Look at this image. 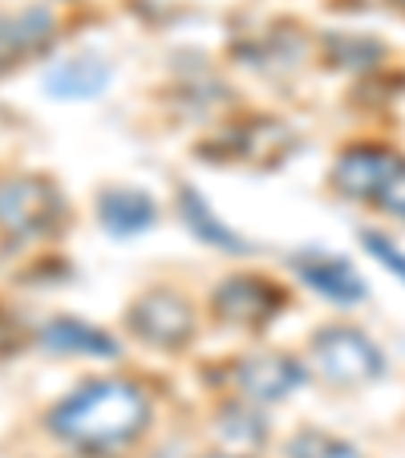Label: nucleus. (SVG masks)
Returning <instances> with one entry per match:
<instances>
[{
	"label": "nucleus",
	"instance_id": "1",
	"mask_svg": "<svg viewBox=\"0 0 405 458\" xmlns=\"http://www.w3.org/2000/svg\"><path fill=\"white\" fill-rule=\"evenodd\" d=\"M45 426L57 438L97 454V450L126 446V442H134L147 430L150 398L126 377H97V381L78 386L70 398H61L49 410Z\"/></svg>",
	"mask_w": 405,
	"mask_h": 458
},
{
	"label": "nucleus",
	"instance_id": "2",
	"mask_svg": "<svg viewBox=\"0 0 405 458\" xmlns=\"http://www.w3.org/2000/svg\"><path fill=\"white\" fill-rule=\"evenodd\" d=\"M65 224V195L45 174H9L0 179V232L9 240H45Z\"/></svg>",
	"mask_w": 405,
	"mask_h": 458
},
{
	"label": "nucleus",
	"instance_id": "3",
	"mask_svg": "<svg viewBox=\"0 0 405 458\" xmlns=\"http://www.w3.org/2000/svg\"><path fill=\"white\" fill-rule=\"evenodd\" d=\"M126 333L134 341L150 349H163V353H182V349L195 341L198 333V312L174 288H150V293L134 296L122 317Z\"/></svg>",
	"mask_w": 405,
	"mask_h": 458
},
{
	"label": "nucleus",
	"instance_id": "4",
	"mask_svg": "<svg viewBox=\"0 0 405 458\" xmlns=\"http://www.w3.org/2000/svg\"><path fill=\"white\" fill-rule=\"evenodd\" d=\"M312 361H316L320 377L345 389L369 386L385 373L381 345L353 325H325V329L312 333Z\"/></svg>",
	"mask_w": 405,
	"mask_h": 458
},
{
	"label": "nucleus",
	"instance_id": "5",
	"mask_svg": "<svg viewBox=\"0 0 405 458\" xmlns=\"http://www.w3.org/2000/svg\"><path fill=\"white\" fill-rule=\"evenodd\" d=\"M284 304L288 293L259 272H235V276L219 280L215 293H211L215 320H224L232 329H264L284 312Z\"/></svg>",
	"mask_w": 405,
	"mask_h": 458
},
{
	"label": "nucleus",
	"instance_id": "6",
	"mask_svg": "<svg viewBox=\"0 0 405 458\" xmlns=\"http://www.w3.org/2000/svg\"><path fill=\"white\" fill-rule=\"evenodd\" d=\"M405 166V158L385 142H353L336 155L333 163V187L341 199L373 203L381 191L393 182V174Z\"/></svg>",
	"mask_w": 405,
	"mask_h": 458
},
{
	"label": "nucleus",
	"instance_id": "7",
	"mask_svg": "<svg viewBox=\"0 0 405 458\" xmlns=\"http://www.w3.org/2000/svg\"><path fill=\"white\" fill-rule=\"evenodd\" d=\"M304 381H308V369L292 353H248L235 365V389L243 402H256V406L292 398Z\"/></svg>",
	"mask_w": 405,
	"mask_h": 458
},
{
	"label": "nucleus",
	"instance_id": "8",
	"mask_svg": "<svg viewBox=\"0 0 405 458\" xmlns=\"http://www.w3.org/2000/svg\"><path fill=\"white\" fill-rule=\"evenodd\" d=\"M292 272L300 276V284H308L316 296H325L328 304H341V309H353L365 304L369 284L365 276L349 264L345 256H328V251H300V256L288 259Z\"/></svg>",
	"mask_w": 405,
	"mask_h": 458
},
{
	"label": "nucleus",
	"instance_id": "9",
	"mask_svg": "<svg viewBox=\"0 0 405 458\" xmlns=\"http://www.w3.org/2000/svg\"><path fill=\"white\" fill-rule=\"evenodd\" d=\"M37 345L53 357H102V361L122 357V341L114 333L78 317H49L37 329Z\"/></svg>",
	"mask_w": 405,
	"mask_h": 458
},
{
	"label": "nucleus",
	"instance_id": "10",
	"mask_svg": "<svg viewBox=\"0 0 405 458\" xmlns=\"http://www.w3.org/2000/svg\"><path fill=\"white\" fill-rule=\"evenodd\" d=\"M97 219L110 235L130 240V235H142L158 224V203L139 187H105L97 195Z\"/></svg>",
	"mask_w": 405,
	"mask_h": 458
},
{
	"label": "nucleus",
	"instance_id": "11",
	"mask_svg": "<svg viewBox=\"0 0 405 458\" xmlns=\"http://www.w3.org/2000/svg\"><path fill=\"white\" fill-rule=\"evenodd\" d=\"M110 86V65L94 53H81V57H70L53 65L45 73V89L61 102H86V98H97L102 89Z\"/></svg>",
	"mask_w": 405,
	"mask_h": 458
},
{
	"label": "nucleus",
	"instance_id": "12",
	"mask_svg": "<svg viewBox=\"0 0 405 458\" xmlns=\"http://www.w3.org/2000/svg\"><path fill=\"white\" fill-rule=\"evenodd\" d=\"M179 211H182V224L195 232V240L211 243V248H219V251H248L251 248L243 235H235L232 227L207 208V199H203L195 187H179Z\"/></svg>",
	"mask_w": 405,
	"mask_h": 458
},
{
	"label": "nucleus",
	"instance_id": "13",
	"mask_svg": "<svg viewBox=\"0 0 405 458\" xmlns=\"http://www.w3.org/2000/svg\"><path fill=\"white\" fill-rule=\"evenodd\" d=\"M215 434L232 450L251 454V450H259L267 442V422L251 410V402L235 398V402H224V406L215 410Z\"/></svg>",
	"mask_w": 405,
	"mask_h": 458
},
{
	"label": "nucleus",
	"instance_id": "14",
	"mask_svg": "<svg viewBox=\"0 0 405 458\" xmlns=\"http://www.w3.org/2000/svg\"><path fill=\"white\" fill-rule=\"evenodd\" d=\"M325 57L336 70H377V61L385 57V45L357 33H325Z\"/></svg>",
	"mask_w": 405,
	"mask_h": 458
},
{
	"label": "nucleus",
	"instance_id": "15",
	"mask_svg": "<svg viewBox=\"0 0 405 458\" xmlns=\"http://www.w3.org/2000/svg\"><path fill=\"white\" fill-rule=\"evenodd\" d=\"M288 458H365L353 442L336 438V434H325V430H296L284 446Z\"/></svg>",
	"mask_w": 405,
	"mask_h": 458
},
{
	"label": "nucleus",
	"instance_id": "16",
	"mask_svg": "<svg viewBox=\"0 0 405 458\" xmlns=\"http://www.w3.org/2000/svg\"><path fill=\"white\" fill-rule=\"evenodd\" d=\"M361 243H365V251L377 259L381 268H389L397 280H405V251L397 248L389 235H381V232H361Z\"/></svg>",
	"mask_w": 405,
	"mask_h": 458
},
{
	"label": "nucleus",
	"instance_id": "17",
	"mask_svg": "<svg viewBox=\"0 0 405 458\" xmlns=\"http://www.w3.org/2000/svg\"><path fill=\"white\" fill-rule=\"evenodd\" d=\"M377 203H381V211H389L393 219H401V224H405V166L393 174V182L381 191Z\"/></svg>",
	"mask_w": 405,
	"mask_h": 458
},
{
	"label": "nucleus",
	"instance_id": "18",
	"mask_svg": "<svg viewBox=\"0 0 405 458\" xmlns=\"http://www.w3.org/2000/svg\"><path fill=\"white\" fill-rule=\"evenodd\" d=\"M13 61H21V53H17V41H13L9 17H0V70H9Z\"/></svg>",
	"mask_w": 405,
	"mask_h": 458
},
{
	"label": "nucleus",
	"instance_id": "19",
	"mask_svg": "<svg viewBox=\"0 0 405 458\" xmlns=\"http://www.w3.org/2000/svg\"><path fill=\"white\" fill-rule=\"evenodd\" d=\"M203 458H243V454H224V450H215V454H203Z\"/></svg>",
	"mask_w": 405,
	"mask_h": 458
},
{
	"label": "nucleus",
	"instance_id": "20",
	"mask_svg": "<svg viewBox=\"0 0 405 458\" xmlns=\"http://www.w3.org/2000/svg\"><path fill=\"white\" fill-rule=\"evenodd\" d=\"M401 4H405V0H401Z\"/></svg>",
	"mask_w": 405,
	"mask_h": 458
}]
</instances>
